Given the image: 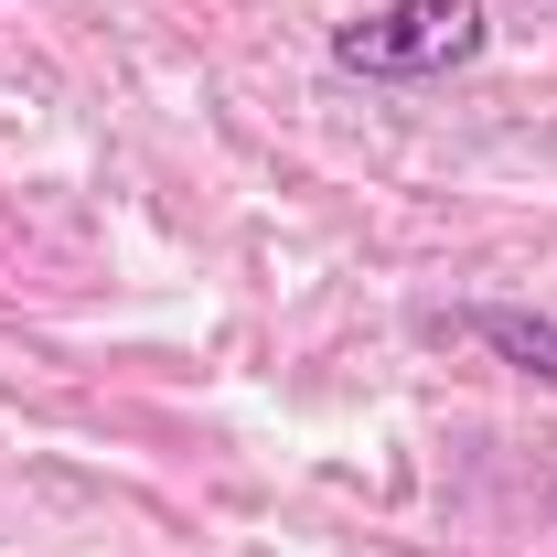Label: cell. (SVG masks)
Masks as SVG:
<instances>
[{"instance_id": "obj_1", "label": "cell", "mask_w": 557, "mask_h": 557, "mask_svg": "<svg viewBox=\"0 0 557 557\" xmlns=\"http://www.w3.org/2000/svg\"><path fill=\"white\" fill-rule=\"evenodd\" d=\"M493 44L483 0H386V11H354L333 33V65L344 75H386V86H418V75H450Z\"/></svg>"}, {"instance_id": "obj_2", "label": "cell", "mask_w": 557, "mask_h": 557, "mask_svg": "<svg viewBox=\"0 0 557 557\" xmlns=\"http://www.w3.org/2000/svg\"><path fill=\"white\" fill-rule=\"evenodd\" d=\"M461 333L472 344H493L515 375H536V386H557V322H536V311H504V300H483V311H461Z\"/></svg>"}]
</instances>
